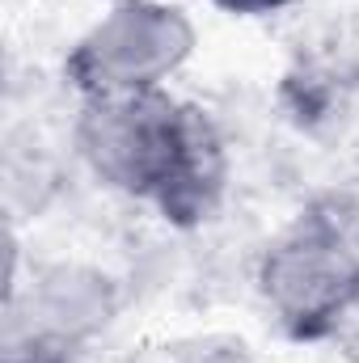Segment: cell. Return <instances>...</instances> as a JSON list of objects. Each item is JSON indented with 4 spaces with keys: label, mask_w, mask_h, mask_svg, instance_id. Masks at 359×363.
<instances>
[{
    "label": "cell",
    "mask_w": 359,
    "mask_h": 363,
    "mask_svg": "<svg viewBox=\"0 0 359 363\" xmlns=\"http://www.w3.org/2000/svg\"><path fill=\"white\" fill-rule=\"evenodd\" d=\"M72 140L101 186L157 207L178 228L203 224L224 194L216 123L170 89L81 97Z\"/></svg>",
    "instance_id": "cell-1"
},
{
    "label": "cell",
    "mask_w": 359,
    "mask_h": 363,
    "mask_svg": "<svg viewBox=\"0 0 359 363\" xmlns=\"http://www.w3.org/2000/svg\"><path fill=\"white\" fill-rule=\"evenodd\" d=\"M254 287L287 338H330L359 308V237L351 220L326 207L300 211L263 250Z\"/></svg>",
    "instance_id": "cell-2"
},
{
    "label": "cell",
    "mask_w": 359,
    "mask_h": 363,
    "mask_svg": "<svg viewBox=\"0 0 359 363\" xmlns=\"http://www.w3.org/2000/svg\"><path fill=\"white\" fill-rule=\"evenodd\" d=\"M199 30L174 0H114L64 55L77 97L170 89L194 55Z\"/></svg>",
    "instance_id": "cell-3"
},
{
    "label": "cell",
    "mask_w": 359,
    "mask_h": 363,
    "mask_svg": "<svg viewBox=\"0 0 359 363\" xmlns=\"http://www.w3.org/2000/svg\"><path fill=\"white\" fill-rule=\"evenodd\" d=\"M118 317L114 279L85 262H51L34 271L26 291V334L9 342H51L85 351Z\"/></svg>",
    "instance_id": "cell-4"
},
{
    "label": "cell",
    "mask_w": 359,
    "mask_h": 363,
    "mask_svg": "<svg viewBox=\"0 0 359 363\" xmlns=\"http://www.w3.org/2000/svg\"><path fill=\"white\" fill-rule=\"evenodd\" d=\"M4 363H85V351L51 347V342H9Z\"/></svg>",
    "instance_id": "cell-5"
},
{
    "label": "cell",
    "mask_w": 359,
    "mask_h": 363,
    "mask_svg": "<svg viewBox=\"0 0 359 363\" xmlns=\"http://www.w3.org/2000/svg\"><path fill=\"white\" fill-rule=\"evenodd\" d=\"M207 4L228 17H275V13L292 9L296 0H207Z\"/></svg>",
    "instance_id": "cell-6"
}]
</instances>
